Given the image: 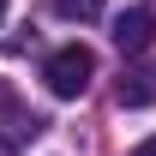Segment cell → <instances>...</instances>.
<instances>
[{"label": "cell", "instance_id": "obj_1", "mask_svg": "<svg viewBox=\"0 0 156 156\" xmlns=\"http://www.w3.org/2000/svg\"><path fill=\"white\" fill-rule=\"evenodd\" d=\"M90 78H96V54H90L84 42L54 48V54H48V66H42V84H48L60 102H78L84 90H90Z\"/></svg>", "mask_w": 156, "mask_h": 156}, {"label": "cell", "instance_id": "obj_2", "mask_svg": "<svg viewBox=\"0 0 156 156\" xmlns=\"http://www.w3.org/2000/svg\"><path fill=\"white\" fill-rule=\"evenodd\" d=\"M156 36V18H150V6H132V12H120L114 18V42H120V54H144Z\"/></svg>", "mask_w": 156, "mask_h": 156}, {"label": "cell", "instance_id": "obj_3", "mask_svg": "<svg viewBox=\"0 0 156 156\" xmlns=\"http://www.w3.org/2000/svg\"><path fill=\"white\" fill-rule=\"evenodd\" d=\"M150 96H156L150 72H132V84H120V102H126V108H138V102H150Z\"/></svg>", "mask_w": 156, "mask_h": 156}, {"label": "cell", "instance_id": "obj_4", "mask_svg": "<svg viewBox=\"0 0 156 156\" xmlns=\"http://www.w3.org/2000/svg\"><path fill=\"white\" fill-rule=\"evenodd\" d=\"M60 12H66V18H96L102 12V0H54Z\"/></svg>", "mask_w": 156, "mask_h": 156}, {"label": "cell", "instance_id": "obj_5", "mask_svg": "<svg viewBox=\"0 0 156 156\" xmlns=\"http://www.w3.org/2000/svg\"><path fill=\"white\" fill-rule=\"evenodd\" d=\"M132 156H156V138H144V144H138V150Z\"/></svg>", "mask_w": 156, "mask_h": 156}, {"label": "cell", "instance_id": "obj_6", "mask_svg": "<svg viewBox=\"0 0 156 156\" xmlns=\"http://www.w3.org/2000/svg\"><path fill=\"white\" fill-rule=\"evenodd\" d=\"M0 18H6V0H0Z\"/></svg>", "mask_w": 156, "mask_h": 156}]
</instances>
